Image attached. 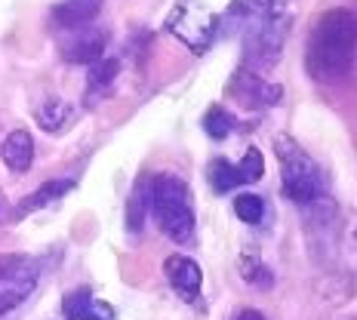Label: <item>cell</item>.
Segmentation results:
<instances>
[{"label": "cell", "instance_id": "6da1fadb", "mask_svg": "<svg viewBox=\"0 0 357 320\" xmlns=\"http://www.w3.org/2000/svg\"><path fill=\"white\" fill-rule=\"evenodd\" d=\"M228 16L237 19V25H241L243 68L262 74L271 65H278L289 34L287 0H231Z\"/></svg>", "mask_w": 357, "mask_h": 320}, {"label": "cell", "instance_id": "7a4b0ae2", "mask_svg": "<svg viewBox=\"0 0 357 320\" xmlns=\"http://www.w3.org/2000/svg\"><path fill=\"white\" fill-rule=\"evenodd\" d=\"M357 59V16L351 10H326L305 43V71L317 84H330L351 71Z\"/></svg>", "mask_w": 357, "mask_h": 320}, {"label": "cell", "instance_id": "3957f363", "mask_svg": "<svg viewBox=\"0 0 357 320\" xmlns=\"http://www.w3.org/2000/svg\"><path fill=\"white\" fill-rule=\"evenodd\" d=\"M151 210L158 215L160 231L176 243H185L195 231V206L191 188L185 178L173 173H160L151 178Z\"/></svg>", "mask_w": 357, "mask_h": 320}, {"label": "cell", "instance_id": "277c9868", "mask_svg": "<svg viewBox=\"0 0 357 320\" xmlns=\"http://www.w3.org/2000/svg\"><path fill=\"white\" fill-rule=\"evenodd\" d=\"M278 160H280V176H284V195L293 204H314L324 195V173L317 169V163L302 151L293 139L278 136Z\"/></svg>", "mask_w": 357, "mask_h": 320}, {"label": "cell", "instance_id": "5b68a950", "mask_svg": "<svg viewBox=\"0 0 357 320\" xmlns=\"http://www.w3.org/2000/svg\"><path fill=\"white\" fill-rule=\"evenodd\" d=\"M163 28H167L178 43H185L191 53H206L215 37V28H219V19H215L200 0H178L173 10H169Z\"/></svg>", "mask_w": 357, "mask_h": 320}, {"label": "cell", "instance_id": "8992f818", "mask_svg": "<svg viewBox=\"0 0 357 320\" xmlns=\"http://www.w3.org/2000/svg\"><path fill=\"white\" fill-rule=\"evenodd\" d=\"M40 268L28 256H0V314L19 308L37 289Z\"/></svg>", "mask_w": 357, "mask_h": 320}, {"label": "cell", "instance_id": "52a82bcc", "mask_svg": "<svg viewBox=\"0 0 357 320\" xmlns=\"http://www.w3.org/2000/svg\"><path fill=\"white\" fill-rule=\"evenodd\" d=\"M231 93H237V99L247 108H271L280 102V86L268 84L259 71H250V68H243V65L231 80Z\"/></svg>", "mask_w": 357, "mask_h": 320}, {"label": "cell", "instance_id": "ba28073f", "mask_svg": "<svg viewBox=\"0 0 357 320\" xmlns=\"http://www.w3.org/2000/svg\"><path fill=\"white\" fill-rule=\"evenodd\" d=\"M108 49V31L105 28H74L71 40L62 43V56L65 62L74 65H93L105 56Z\"/></svg>", "mask_w": 357, "mask_h": 320}, {"label": "cell", "instance_id": "9c48e42d", "mask_svg": "<svg viewBox=\"0 0 357 320\" xmlns=\"http://www.w3.org/2000/svg\"><path fill=\"white\" fill-rule=\"evenodd\" d=\"M163 274H167L169 287H173L185 302H195L200 296V287H204V271H200V265L195 262V259L176 252V256H169L167 262H163Z\"/></svg>", "mask_w": 357, "mask_h": 320}, {"label": "cell", "instance_id": "30bf717a", "mask_svg": "<svg viewBox=\"0 0 357 320\" xmlns=\"http://www.w3.org/2000/svg\"><path fill=\"white\" fill-rule=\"evenodd\" d=\"M62 311L68 320H114L117 317L114 308L105 305L102 299H96L86 287H80V289H74V293L65 296Z\"/></svg>", "mask_w": 357, "mask_h": 320}, {"label": "cell", "instance_id": "8fae6325", "mask_svg": "<svg viewBox=\"0 0 357 320\" xmlns=\"http://www.w3.org/2000/svg\"><path fill=\"white\" fill-rule=\"evenodd\" d=\"M102 13V0H62L53 6V25L62 31H74V28L89 25Z\"/></svg>", "mask_w": 357, "mask_h": 320}, {"label": "cell", "instance_id": "7c38bea8", "mask_svg": "<svg viewBox=\"0 0 357 320\" xmlns=\"http://www.w3.org/2000/svg\"><path fill=\"white\" fill-rule=\"evenodd\" d=\"M0 158L13 169V173H25L34 160V139L28 130H13L10 136L0 142Z\"/></svg>", "mask_w": 357, "mask_h": 320}, {"label": "cell", "instance_id": "4fadbf2b", "mask_svg": "<svg viewBox=\"0 0 357 320\" xmlns=\"http://www.w3.org/2000/svg\"><path fill=\"white\" fill-rule=\"evenodd\" d=\"M74 188V182L71 178H53V182H43L40 188L34 191V195H28L22 204L16 206V219H22V215H28V213H37V210H43V206H50V204H56V200H62L68 191Z\"/></svg>", "mask_w": 357, "mask_h": 320}, {"label": "cell", "instance_id": "5bb4252c", "mask_svg": "<svg viewBox=\"0 0 357 320\" xmlns=\"http://www.w3.org/2000/svg\"><path fill=\"white\" fill-rule=\"evenodd\" d=\"M148 206H151V182H148V178H142V182L132 185L130 200H126V228H130V234H139V231H142Z\"/></svg>", "mask_w": 357, "mask_h": 320}, {"label": "cell", "instance_id": "9a60e30c", "mask_svg": "<svg viewBox=\"0 0 357 320\" xmlns=\"http://www.w3.org/2000/svg\"><path fill=\"white\" fill-rule=\"evenodd\" d=\"M68 121H71V105L68 102H62V99H50V102H43V105L37 108V123H40L47 132L65 130V123Z\"/></svg>", "mask_w": 357, "mask_h": 320}, {"label": "cell", "instance_id": "2e32d148", "mask_svg": "<svg viewBox=\"0 0 357 320\" xmlns=\"http://www.w3.org/2000/svg\"><path fill=\"white\" fill-rule=\"evenodd\" d=\"M210 185L219 191V195H228V191H234L237 185H243V176H241V169H237L234 163L215 158L210 163Z\"/></svg>", "mask_w": 357, "mask_h": 320}, {"label": "cell", "instance_id": "e0dca14e", "mask_svg": "<svg viewBox=\"0 0 357 320\" xmlns=\"http://www.w3.org/2000/svg\"><path fill=\"white\" fill-rule=\"evenodd\" d=\"M117 71H121V62L111 56H102L99 62L89 65V89H93V93H105V89H111L114 86Z\"/></svg>", "mask_w": 357, "mask_h": 320}, {"label": "cell", "instance_id": "ac0fdd59", "mask_svg": "<svg viewBox=\"0 0 357 320\" xmlns=\"http://www.w3.org/2000/svg\"><path fill=\"white\" fill-rule=\"evenodd\" d=\"M231 126H234V121H231V114H228L222 105H213L210 111L204 114V132L210 139H225L228 132H231Z\"/></svg>", "mask_w": 357, "mask_h": 320}, {"label": "cell", "instance_id": "d6986e66", "mask_svg": "<svg viewBox=\"0 0 357 320\" xmlns=\"http://www.w3.org/2000/svg\"><path fill=\"white\" fill-rule=\"evenodd\" d=\"M234 213H237V219H243V222L252 225V222H259L265 215V200L256 197V195H237Z\"/></svg>", "mask_w": 357, "mask_h": 320}, {"label": "cell", "instance_id": "ffe728a7", "mask_svg": "<svg viewBox=\"0 0 357 320\" xmlns=\"http://www.w3.org/2000/svg\"><path fill=\"white\" fill-rule=\"evenodd\" d=\"M237 169H241L243 182H259L265 173V160H262V151L259 148H250L247 154H243V160L237 163Z\"/></svg>", "mask_w": 357, "mask_h": 320}, {"label": "cell", "instance_id": "44dd1931", "mask_svg": "<svg viewBox=\"0 0 357 320\" xmlns=\"http://www.w3.org/2000/svg\"><path fill=\"white\" fill-rule=\"evenodd\" d=\"M243 280L252 287H271L274 284V277H271V271L262 265V262H252V259H243Z\"/></svg>", "mask_w": 357, "mask_h": 320}, {"label": "cell", "instance_id": "7402d4cb", "mask_svg": "<svg viewBox=\"0 0 357 320\" xmlns=\"http://www.w3.org/2000/svg\"><path fill=\"white\" fill-rule=\"evenodd\" d=\"M234 320H265V314H259V311H252V308H247V311H241Z\"/></svg>", "mask_w": 357, "mask_h": 320}, {"label": "cell", "instance_id": "603a6c76", "mask_svg": "<svg viewBox=\"0 0 357 320\" xmlns=\"http://www.w3.org/2000/svg\"><path fill=\"white\" fill-rule=\"evenodd\" d=\"M354 320H357V317H354Z\"/></svg>", "mask_w": 357, "mask_h": 320}]
</instances>
